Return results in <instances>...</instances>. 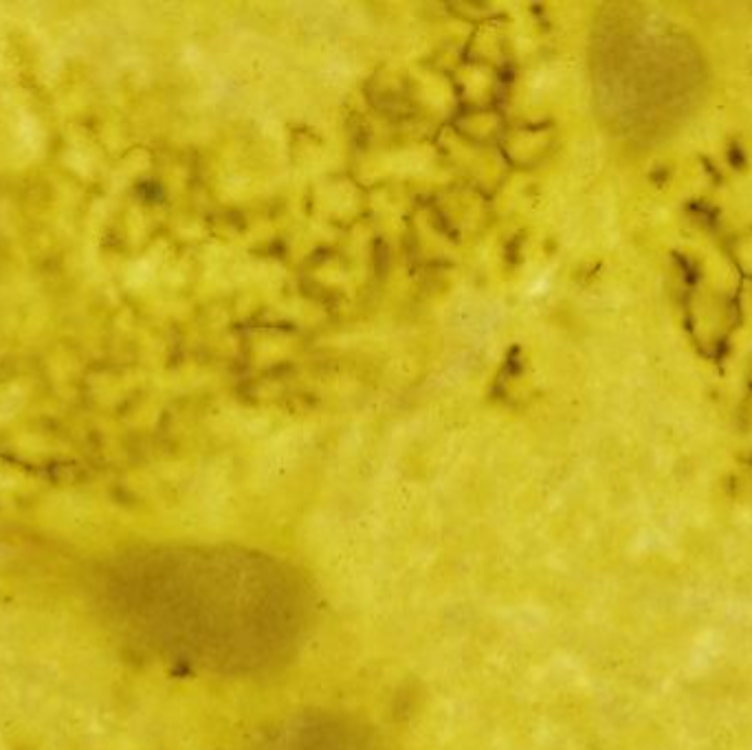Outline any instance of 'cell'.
<instances>
[{
    "label": "cell",
    "instance_id": "obj_1",
    "mask_svg": "<svg viewBox=\"0 0 752 750\" xmlns=\"http://www.w3.org/2000/svg\"><path fill=\"white\" fill-rule=\"evenodd\" d=\"M148 575L150 625L187 663L227 678L271 674L300 654L311 590L293 566L258 550L170 553Z\"/></svg>",
    "mask_w": 752,
    "mask_h": 750
},
{
    "label": "cell",
    "instance_id": "obj_2",
    "mask_svg": "<svg viewBox=\"0 0 752 750\" xmlns=\"http://www.w3.org/2000/svg\"><path fill=\"white\" fill-rule=\"evenodd\" d=\"M253 750H376V742L355 718L308 711L275 726Z\"/></svg>",
    "mask_w": 752,
    "mask_h": 750
}]
</instances>
